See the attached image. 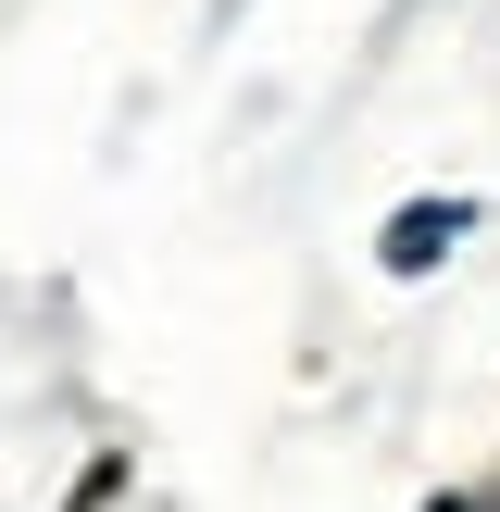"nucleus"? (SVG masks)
I'll return each instance as SVG.
<instances>
[]
</instances>
